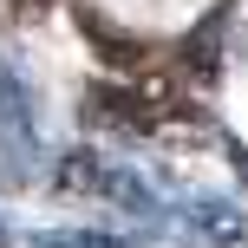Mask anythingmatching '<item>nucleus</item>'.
Segmentation results:
<instances>
[{
	"mask_svg": "<svg viewBox=\"0 0 248 248\" xmlns=\"http://www.w3.org/2000/svg\"><path fill=\"white\" fill-rule=\"evenodd\" d=\"M39 105H33V85H26V72L0 52V183H33L39 170Z\"/></svg>",
	"mask_w": 248,
	"mask_h": 248,
	"instance_id": "f257e3e1",
	"label": "nucleus"
},
{
	"mask_svg": "<svg viewBox=\"0 0 248 248\" xmlns=\"http://www.w3.org/2000/svg\"><path fill=\"white\" fill-rule=\"evenodd\" d=\"M78 26H85V33L105 46V59H118V65H137V59H144V52H137V39H124V33H105V20H98L92 7L78 13Z\"/></svg>",
	"mask_w": 248,
	"mask_h": 248,
	"instance_id": "423d86ee",
	"label": "nucleus"
},
{
	"mask_svg": "<svg viewBox=\"0 0 248 248\" xmlns=\"http://www.w3.org/2000/svg\"><path fill=\"white\" fill-rule=\"evenodd\" d=\"M85 118L98 124V131H124V137H150L157 131V105H144L124 85H92L85 92Z\"/></svg>",
	"mask_w": 248,
	"mask_h": 248,
	"instance_id": "7ed1b4c3",
	"label": "nucleus"
},
{
	"mask_svg": "<svg viewBox=\"0 0 248 248\" xmlns=\"http://www.w3.org/2000/svg\"><path fill=\"white\" fill-rule=\"evenodd\" d=\"M163 222H176L189 242H202V248H248V216H242L229 196H209V189L170 202V209H163Z\"/></svg>",
	"mask_w": 248,
	"mask_h": 248,
	"instance_id": "f03ea898",
	"label": "nucleus"
},
{
	"mask_svg": "<svg viewBox=\"0 0 248 248\" xmlns=\"http://www.w3.org/2000/svg\"><path fill=\"white\" fill-rule=\"evenodd\" d=\"M33 248H137L131 235H105V229H33Z\"/></svg>",
	"mask_w": 248,
	"mask_h": 248,
	"instance_id": "39448f33",
	"label": "nucleus"
},
{
	"mask_svg": "<svg viewBox=\"0 0 248 248\" xmlns=\"http://www.w3.org/2000/svg\"><path fill=\"white\" fill-rule=\"evenodd\" d=\"M7 235H13V229H7V216H0V242H7Z\"/></svg>",
	"mask_w": 248,
	"mask_h": 248,
	"instance_id": "0eeeda50",
	"label": "nucleus"
},
{
	"mask_svg": "<svg viewBox=\"0 0 248 248\" xmlns=\"http://www.w3.org/2000/svg\"><path fill=\"white\" fill-rule=\"evenodd\" d=\"M98 196H105V202H118V209H124V216H137V222H163V202H157V189H150V183H144L137 170L111 163V157H105Z\"/></svg>",
	"mask_w": 248,
	"mask_h": 248,
	"instance_id": "20e7f679",
	"label": "nucleus"
}]
</instances>
